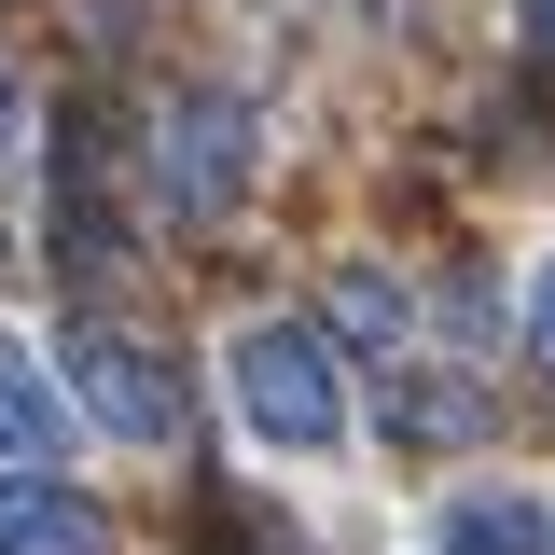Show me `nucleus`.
Listing matches in <instances>:
<instances>
[{"label":"nucleus","mask_w":555,"mask_h":555,"mask_svg":"<svg viewBox=\"0 0 555 555\" xmlns=\"http://www.w3.org/2000/svg\"><path fill=\"white\" fill-rule=\"evenodd\" d=\"M528 361H542V375H555V264L528 278Z\"/></svg>","instance_id":"9"},{"label":"nucleus","mask_w":555,"mask_h":555,"mask_svg":"<svg viewBox=\"0 0 555 555\" xmlns=\"http://www.w3.org/2000/svg\"><path fill=\"white\" fill-rule=\"evenodd\" d=\"M334 320L361 347H389V334H403V278H389V264H334Z\"/></svg>","instance_id":"8"},{"label":"nucleus","mask_w":555,"mask_h":555,"mask_svg":"<svg viewBox=\"0 0 555 555\" xmlns=\"http://www.w3.org/2000/svg\"><path fill=\"white\" fill-rule=\"evenodd\" d=\"M0 555H112V514H98L83 486L0 473Z\"/></svg>","instance_id":"5"},{"label":"nucleus","mask_w":555,"mask_h":555,"mask_svg":"<svg viewBox=\"0 0 555 555\" xmlns=\"http://www.w3.org/2000/svg\"><path fill=\"white\" fill-rule=\"evenodd\" d=\"M486 430V389L459 375H389V444H473Z\"/></svg>","instance_id":"7"},{"label":"nucleus","mask_w":555,"mask_h":555,"mask_svg":"<svg viewBox=\"0 0 555 555\" xmlns=\"http://www.w3.org/2000/svg\"><path fill=\"white\" fill-rule=\"evenodd\" d=\"M430 555H555V500L542 486H459L430 514Z\"/></svg>","instance_id":"4"},{"label":"nucleus","mask_w":555,"mask_h":555,"mask_svg":"<svg viewBox=\"0 0 555 555\" xmlns=\"http://www.w3.org/2000/svg\"><path fill=\"white\" fill-rule=\"evenodd\" d=\"M514 42H528V56L555 69V0H514Z\"/></svg>","instance_id":"10"},{"label":"nucleus","mask_w":555,"mask_h":555,"mask_svg":"<svg viewBox=\"0 0 555 555\" xmlns=\"http://www.w3.org/2000/svg\"><path fill=\"white\" fill-rule=\"evenodd\" d=\"M0 139H14V69H0Z\"/></svg>","instance_id":"11"},{"label":"nucleus","mask_w":555,"mask_h":555,"mask_svg":"<svg viewBox=\"0 0 555 555\" xmlns=\"http://www.w3.org/2000/svg\"><path fill=\"white\" fill-rule=\"evenodd\" d=\"M56 430H69V389H56V375H42V361H28L14 334H0V459L28 473V459H42Z\"/></svg>","instance_id":"6"},{"label":"nucleus","mask_w":555,"mask_h":555,"mask_svg":"<svg viewBox=\"0 0 555 555\" xmlns=\"http://www.w3.org/2000/svg\"><path fill=\"white\" fill-rule=\"evenodd\" d=\"M69 403L98 416V430H126V444H167L181 430V375H167V347H139V334H69Z\"/></svg>","instance_id":"3"},{"label":"nucleus","mask_w":555,"mask_h":555,"mask_svg":"<svg viewBox=\"0 0 555 555\" xmlns=\"http://www.w3.org/2000/svg\"><path fill=\"white\" fill-rule=\"evenodd\" d=\"M222 375H236V416L264 444H292V459L347 444V375H334V334L320 320H250V334L222 347Z\"/></svg>","instance_id":"1"},{"label":"nucleus","mask_w":555,"mask_h":555,"mask_svg":"<svg viewBox=\"0 0 555 555\" xmlns=\"http://www.w3.org/2000/svg\"><path fill=\"white\" fill-rule=\"evenodd\" d=\"M250 153H264L250 98H236V83H181V98L153 112V195L181 208V222H222V208L250 195Z\"/></svg>","instance_id":"2"}]
</instances>
